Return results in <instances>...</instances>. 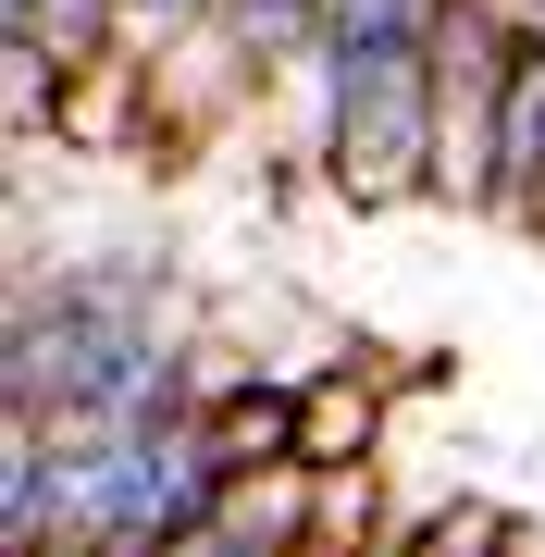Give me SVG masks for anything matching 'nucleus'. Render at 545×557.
<instances>
[{
	"instance_id": "f03ea898",
	"label": "nucleus",
	"mask_w": 545,
	"mask_h": 557,
	"mask_svg": "<svg viewBox=\"0 0 545 557\" xmlns=\"http://www.w3.org/2000/svg\"><path fill=\"white\" fill-rule=\"evenodd\" d=\"M508 75H521V25L496 0H446L434 50V199L496 223V161H508Z\"/></svg>"
},
{
	"instance_id": "20e7f679",
	"label": "nucleus",
	"mask_w": 545,
	"mask_h": 557,
	"mask_svg": "<svg viewBox=\"0 0 545 557\" xmlns=\"http://www.w3.org/2000/svg\"><path fill=\"white\" fill-rule=\"evenodd\" d=\"M347 446H372V384H298V458L310 471H347Z\"/></svg>"
},
{
	"instance_id": "7ed1b4c3",
	"label": "nucleus",
	"mask_w": 545,
	"mask_h": 557,
	"mask_svg": "<svg viewBox=\"0 0 545 557\" xmlns=\"http://www.w3.org/2000/svg\"><path fill=\"white\" fill-rule=\"evenodd\" d=\"M496 223L521 248H545V38H521L508 75V161H496Z\"/></svg>"
},
{
	"instance_id": "f257e3e1",
	"label": "nucleus",
	"mask_w": 545,
	"mask_h": 557,
	"mask_svg": "<svg viewBox=\"0 0 545 557\" xmlns=\"http://www.w3.org/2000/svg\"><path fill=\"white\" fill-rule=\"evenodd\" d=\"M434 50L446 0H323L310 50L285 62V124L335 199L360 211L434 199Z\"/></svg>"
},
{
	"instance_id": "39448f33",
	"label": "nucleus",
	"mask_w": 545,
	"mask_h": 557,
	"mask_svg": "<svg viewBox=\"0 0 545 557\" xmlns=\"http://www.w3.org/2000/svg\"><path fill=\"white\" fill-rule=\"evenodd\" d=\"M273 557H347V545H323V533H298V545H273ZM384 557H397V545H384Z\"/></svg>"
}]
</instances>
